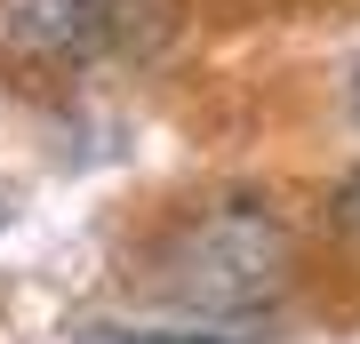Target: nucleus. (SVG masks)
Returning <instances> with one entry per match:
<instances>
[{
    "instance_id": "obj_5",
    "label": "nucleus",
    "mask_w": 360,
    "mask_h": 344,
    "mask_svg": "<svg viewBox=\"0 0 360 344\" xmlns=\"http://www.w3.org/2000/svg\"><path fill=\"white\" fill-rule=\"evenodd\" d=\"M352 104H360V80H352Z\"/></svg>"
},
{
    "instance_id": "obj_1",
    "label": "nucleus",
    "mask_w": 360,
    "mask_h": 344,
    "mask_svg": "<svg viewBox=\"0 0 360 344\" xmlns=\"http://www.w3.org/2000/svg\"><path fill=\"white\" fill-rule=\"evenodd\" d=\"M281 272H288V232L257 200L200 208V217L176 232V248H168V296L208 305V312L264 305V296L281 288Z\"/></svg>"
},
{
    "instance_id": "obj_3",
    "label": "nucleus",
    "mask_w": 360,
    "mask_h": 344,
    "mask_svg": "<svg viewBox=\"0 0 360 344\" xmlns=\"http://www.w3.org/2000/svg\"><path fill=\"white\" fill-rule=\"evenodd\" d=\"M72 344H232V336H208V329H80Z\"/></svg>"
},
{
    "instance_id": "obj_2",
    "label": "nucleus",
    "mask_w": 360,
    "mask_h": 344,
    "mask_svg": "<svg viewBox=\"0 0 360 344\" xmlns=\"http://www.w3.org/2000/svg\"><path fill=\"white\" fill-rule=\"evenodd\" d=\"M112 40V0H0V49L25 64H89Z\"/></svg>"
},
{
    "instance_id": "obj_4",
    "label": "nucleus",
    "mask_w": 360,
    "mask_h": 344,
    "mask_svg": "<svg viewBox=\"0 0 360 344\" xmlns=\"http://www.w3.org/2000/svg\"><path fill=\"white\" fill-rule=\"evenodd\" d=\"M336 224H345L352 241H360V168H352L345 184H336Z\"/></svg>"
}]
</instances>
